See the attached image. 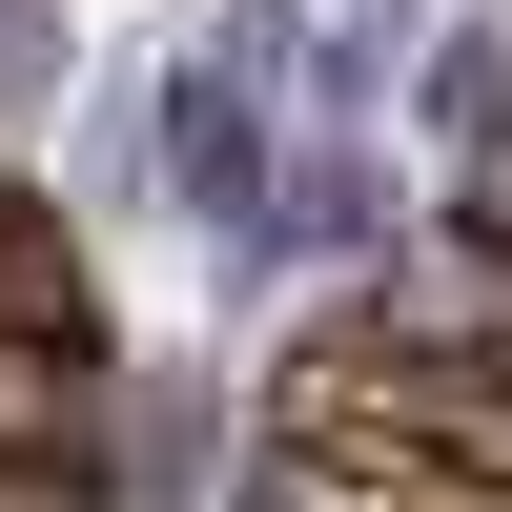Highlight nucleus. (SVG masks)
<instances>
[{"instance_id": "f257e3e1", "label": "nucleus", "mask_w": 512, "mask_h": 512, "mask_svg": "<svg viewBox=\"0 0 512 512\" xmlns=\"http://www.w3.org/2000/svg\"><path fill=\"white\" fill-rule=\"evenodd\" d=\"M164 164H185V205L205 226H267V185H287V0H226V21L185 41V82H164Z\"/></svg>"}, {"instance_id": "f03ea898", "label": "nucleus", "mask_w": 512, "mask_h": 512, "mask_svg": "<svg viewBox=\"0 0 512 512\" xmlns=\"http://www.w3.org/2000/svg\"><path fill=\"white\" fill-rule=\"evenodd\" d=\"M82 390L103 349H0V451H82Z\"/></svg>"}, {"instance_id": "7ed1b4c3", "label": "nucleus", "mask_w": 512, "mask_h": 512, "mask_svg": "<svg viewBox=\"0 0 512 512\" xmlns=\"http://www.w3.org/2000/svg\"><path fill=\"white\" fill-rule=\"evenodd\" d=\"M451 246L512 267V123H472V164H451Z\"/></svg>"}, {"instance_id": "20e7f679", "label": "nucleus", "mask_w": 512, "mask_h": 512, "mask_svg": "<svg viewBox=\"0 0 512 512\" xmlns=\"http://www.w3.org/2000/svg\"><path fill=\"white\" fill-rule=\"evenodd\" d=\"M0 512H103V472L82 451H0Z\"/></svg>"}, {"instance_id": "39448f33", "label": "nucleus", "mask_w": 512, "mask_h": 512, "mask_svg": "<svg viewBox=\"0 0 512 512\" xmlns=\"http://www.w3.org/2000/svg\"><path fill=\"white\" fill-rule=\"evenodd\" d=\"M41 62H62V41H41V0H0V123L41 103Z\"/></svg>"}]
</instances>
